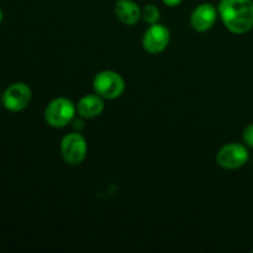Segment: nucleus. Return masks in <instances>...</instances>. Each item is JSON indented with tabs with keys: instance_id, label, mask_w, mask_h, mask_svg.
Wrapping results in <instances>:
<instances>
[{
	"instance_id": "2eb2a0df",
	"label": "nucleus",
	"mask_w": 253,
	"mask_h": 253,
	"mask_svg": "<svg viewBox=\"0 0 253 253\" xmlns=\"http://www.w3.org/2000/svg\"><path fill=\"white\" fill-rule=\"evenodd\" d=\"M1 94H2V93H1V90H0V99H1Z\"/></svg>"
},
{
	"instance_id": "6e6552de",
	"label": "nucleus",
	"mask_w": 253,
	"mask_h": 253,
	"mask_svg": "<svg viewBox=\"0 0 253 253\" xmlns=\"http://www.w3.org/2000/svg\"><path fill=\"white\" fill-rule=\"evenodd\" d=\"M219 11L210 2H203L193 10L190 15V25L198 32L209 31L216 22Z\"/></svg>"
},
{
	"instance_id": "1a4fd4ad",
	"label": "nucleus",
	"mask_w": 253,
	"mask_h": 253,
	"mask_svg": "<svg viewBox=\"0 0 253 253\" xmlns=\"http://www.w3.org/2000/svg\"><path fill=\"white\" fill-rule=\"evenodd\" d=\"M115 15L123 24L132 26L142 19V9L133 0H118L115 4Z\"/></svg>"
},
{
	"instance_id": "4468645a",
	"label": "nucleus",
	"mask_w": 253,
	"mask_h": 253,
	"mask_svg": "<svg viewBox=\"0 0 253 253\" xmlns=\"http://www.w3.org/2000/svg\"><path fill=\"white\" fill-rule=\"evenodd\" d=\"M2 20H4V12H2V9L0 7V25H1Z\"/></svg>"
},
{
	"instance_id": "20e7f679",
	"label": "nucleus",
	"mask_w": 253,
	"mask_h": 253,
	"mask_svg": "<svg viewBox=\"0 0 253 253\" xmlns=\"http://www.w3.org/2000/svg\"><path fill=\"white\" fill-rule=\"evenodd\" d=\"M32 99V90L26 83L16 82L7 86L1 94L2 106L11 113H20L30 105Z\"/></svg>"
},
{
	"instance_id": "7ed1b4c3",
	"label": "nucleus",
	"mask_w": 253,
	"mask_h": 253,
	"mask_svg": "<svg viewBox=\"0 0 253 253\" xmlns=\"http://www.w3.org/2000/svg\"><path fill=\"white\" fill-rule=\"evenodd\" d=\"M93 88L103 99L114 100L120 98L125 91V81L118 72L101 71L94 77Z\"/></svg>"
},
{
	"instance_id": "f8f14e48",
	"label": "nucleus",
	"mask_w": 253,
	"mask_h": 253,
	"mask_svg": "<svg viewBox=\"0 0 253 253\" xmlns=\"http://www.w3.org/2000/svg\"><path fill=\"white\" fill-rule=\"evenodd\" d=\"M242 138L247 147L253 148V124H250L245 127L244 132H242Z\"/></svg>"
},
{
	"instance_id": "ddd939ff",
	"label": "nucleus",
	"mask_w": 253,
	"mask_h": 253,
	"mask_svg": "<svg viewBox=\"0 0 253 253\" xmlns=\"http://www.w3.org/2000/svg\"><path fill=\"white\" fill-rule=\"evenodd\" d=\"M182 1L183 0H162L163 4L167 5V6H170V7L178 6V5H179Z\"/></svg>"
},
{
	"instance_id": "f257e3e1",
	"label": "nucleus",
	"mask_w": 253,
	"mask_h": 253,
	"mask_svg": "<svg viewBox=\"0 0 253 253\" xmlns=\"http://www.w3.org/2000/svg\"><path fill=\"white\" fill-rule=\"evenodd\" d=\"M217 11L232 34H247L253 27V0H220Z\"/></svg>"
},
{
	"instance_id": "9b49d317",
	"label": "nucleus",
	"mask_w": 253,
	"mask_h": 253,
	"mask_svg": "<svg viewBox=\"0 0 253 253\" xmlns=\"http://www.w3.org/2000/svg\"><path fill=\"white\" fill-rule=\"evenodd\" d=\"M161 17V11L156 5L148 4L142 9V20L147 24H157Z\"/></svg>"
},
{
	"instance_id": "f03ea898",
	"label": "nucleus",
	"mask_w": 253,
	"mask_h": 253,
	"mask_svg": "<svg viewBox=\"0 0 253 253\" xmlns=\"http://www.w3.org/2000/svg\"><path fill=\"white\" fill-rule=\"evenodd\" d=\"M77 106L68 98H56L44 109V120L51 127L62 128L74 119Z\"/></svg>"
},
{
	"instance_id": "0eeeda50",
	"label": "nucleus",
	"mask_w": 253,
	"mask_h": 253,
	"mask_svg": "<svg viewBox=\"0 0 253 253\" xmlns=\"http://www.w3.org/2000/svg\"><path fill=\"white\" fill-rule=\"evenodd\" d=\"M170 41V32L162 24L150 25L142 37V47L151 54H157L165 51Z\"/></svg>"
},
{
	"instance_id": "9d476101",
	"label": "nucleus",
	"mask_w": 253,
	"mask_h": 253,
	"mask_svg": "<svg viewBox=\"0 0 253 253\" xmlns=\"http://www.w3.org/2000/svg\"><path fill=\"white\" fill-rule=\"evenodd\" d=\"M104 99L98 94H86L79 99L77 111L83 119H94L104 111Z\"/></svg>"
},
{
	"instance_id": "423d86ee",
	"label": "nucleus",
	"mask_w": 253,
	"mask_h": 253,
	"mask_svg": "<svg viewBox=\"0 0 253 253\" xmlns=\"http://www.w3.org/2000/svg\"><path fill=\"white\" fill-rule=\"evenodd\" d=\"M250 160L249 150L241 143H226L216 155V163L224 169H239Z\"/></svg>"
},
{
	"instance_id": "39448f33",
	"label": "nucleus",
	"mask_w": 253,
	"mask_h": 253,
	"mask_svg": "<svg viewBox=\"0 0 253 253\" xmlns=\"http://www.w3.org/2000/svg\"><path fill=\"white\" fill-rule=\"evenodd\" d=\"M59 150L64 162L71 166H78L85 160L88 145L82 133L71 132L62 138Z\"/></svg>"
}]
</instances>
